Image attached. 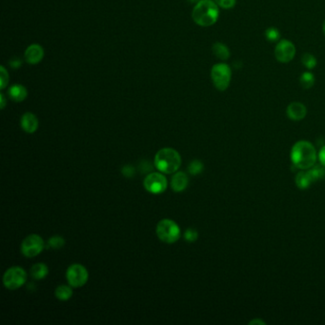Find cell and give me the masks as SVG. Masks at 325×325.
<instances>
[{
  "label": "cell",
  "mask_w": 325,
  "mask_h": 325,
  "mask_svg": "<svg viewBox=\"0 0 325 325\" xmlns=\"http://www.w3.org/2000/svg\"><path fill=\"white\" fill-rule=\"evenodd\" d=\"M291 161L296 168L300 170H308L316 165L317 151L313 144L308 141H298L292 147Z\"/></svg>",
  "instance_id": "1"
},
{
  "label": "cell",
  "mask_w": 325,
  "mask_h": 325,
  "mask_svg": "<svg viewBox=\"0 0 325 325\" xmlns=\"http://www.w3.org/2000/svg\"><path fill=\"white\" fill-rule=\"evenodd\" d=\"M218 6L212 0H200L195 4L192 17L195 24L201 27H210L218 18Z\"/></svg>",
  "instance_id": "2"
},
{
  "label": "cell",
  "mask_w": 325,
  "mask_h": 325,
  "mask_svg": "<svg viewBox=\"0 0 325 325\" xmlns=\"http://www.w3.org/2000/svg\"><path fill=\"white\" fill-rule=\"evenodd\" d=\"M181 165V158L178 151L173 148H162L155 157V166L163 174L176 173Z\"/></svg>",
  "instance_id": "3"
},
{
  "label": "cell",
  "mask_w": 325,
  "mask_h": 325,
  "mask_svg": "<svg viewBox=\"0 0 325 325\" xmlns=\"http://www.w3.org/2000/svg\"><path fill=\"white\" fill-rule=\"evenodd\" d=\"M180 234L181 232L178 223L172 219L165 218L161 220L157 225V235L164 244L177 243L180 238Z\"/></svg>",
  "instance_id": "4"
},
{
  "label": "cell",
  "mask_w": 325,
  "mask_h": 325,
  "mask_svg": "<svg viewBox=\"0 0 325 325\" xmlns=\"http://www.w3.org/2000/svg\"><path fill=\"white\" fill-rule=\"evenodd\" d=\"M211 79L216 89L223 92L227 90L231 83L232 70L225 63H217L212 68Z\"/></svg>",
  "instance_id": "5"
},
{
  "label": "cell",
  "mask_w": 325,
  "mask_h": 325,
  "mask_svg": "<svg viewBox=\"0 0 325 325\" xmlns=\"http://www.w3.org/2000/svg\"><path fill=\"white\" fill-rule=\"evenodd\" d=\"M27 280L26 271L18 266L9 268L3 276V284L9 290H17L22 287Z\"/></svg>",
  "instance_id": "6"
},
{
  "label": "cell",
  "mask_w": 325,
  "mask_h": 325,
  "mask_svg": "<svg viewBox=\"0 0 325 325\" xmlns=\"http://www.w3.org/2000/svg\"><path fill=\"white\" fill-rule=\"evenodd\" d=\"M66 278L69 285L74 288H80L86 284L89 278L87 269L80 263H75L69 266L66 272Z\"/></svg>",
  "instance_id": "7"
},
{
  "label": "cell",
  "mask_w": 325,
  "mask_h": 325,
  "mask_svg": "<svg viewBox=\"0 0 325 325\" xmlns=\"http://www.w3.org/2000/svg\"><path fill=\"white\" fill-rule=\"evenodd\" d=\"M45 247L43 239L38 235L28 236L21 244V253L26 258H34L39 255Z\"/></svg>",
  "instance_id": "8"
},
{
  "label": "cell",
  "mask_w": 325,
  "mask_h": 325,
  "mask_svg": "<svg viewBox=\"0 0 325 325\" xmlns=\"http://www.w3.org/2000/svg\"><path fill=\"white\" fill-rule=\"evenodd\" d=\"M143 186L149 193L158 195V194H162L167 189L168 182L167 179L162 174L153 172L147 175L146 178L143 181Z\"/></svg>",
  "instance_id": "9"
},
{
  "label": "cell",
  "mask_w": 325,
  "mask_h": 325,
  "mask_svg": "<svg viewBox=\"0 0 325 325\" xmlns=\"http://www.w3.org/2000/svg\"><path fill=\"white\" fill-rule=\"evenodd\" d=\"M296 47L291 41L281 39L277 42L275 49L276 59L280 63H288L295 57Z\"/></svg>",
  "instance_id": "10"
},
{
  "label": "cell",
  "mask_w": 325,
  "mask_h": 325,
  "mask_svg": "<svg viewBox=\"0 0 325 325\" xmlns=\"http://www.w3.org/2000/svg\"><path fill=\"white\" fill-rule=\"evenodd\" d=\"M44 57V50L39 44H32L25 51V60L31 65L41 62Z\"/></svg>",
  "instance_id": "11"
},
{
  "label": "cell",
  "mask_w": 325,
  "mask_h": 325,
  "mask_svg": "<svg viewBox=\"0 0 325 325\" xmlns=\"http://www.w3.org/2000/svg\"><path fill=\"white\" fill-rule=\"evenodd\" d=\"M286 114L290 119L295 121H299L306 116L307 109L305 105L302 104L301 102H292L287 107Z\"/></svg>",
  "instance_id": "12"
},
{
  "label": "cell",
  "mask_w": 325,
  "mask_h": 325,
  "mask_svg": "<svg viewBox=\"0 0 325 325\" xmlns=\"http://www.w3.org/2000/svg\"><path fill=\"white\" fill-rule=\"evenodd\" d=\"M21 128L28 134H33L38 129V119L32 113H25L20 120Z\"/></svg>",
  "instance_id": "13"
},
{
  "label": "cell",
  "mask_w": 325,
  "mask_h": 325,
  "mask_svg": "<svg viewBox=\"0 0 325 325\" xmlns=\"http://www.w3.org/2000/svg\"><path fill=\"white\" fill-rule=\"evenodd\" d=\"M189 183L188 176L183 172H177L171 180V187L175 192H182L184 191Z\"/></svg>",
  "instance_id": "14"
},
{
  "label": "cell",
  "mask_w": 325,
  "mask_h": 325,
  "mask_svg": "<svg viewBox=\"0 0 325 325\" xmlns=\"http://www.w3.org/2000/svg\"><path fill=\"white\" fill-rule=\"evenodd\" d=\"M27 95H28V93H27L26 88L20 84L13 85L9 89V97L12 100H14L16 102H21V101L25 100L27 98Z\"/></svg>",
  "instance_id": "15"
},
{
  "label": "cell",
  "mask_w": 325,
  "mask_h": 325,
  "mask_svg": "<svg viewBox=\"0 0 325 325\" xmlns=\"http://www.w3.org/2000/svg\"><path fill=\"white\" fill-rule=\"evenodd\" d=\"M315 181L310 171L299 172L296 177V184L299 189H306Z\"/></svg>",
  "instance_id": "16"
},
{
  "label": "cell",
  "mask_w": 325,
  "mask_h": 325,
  "mask_svg": "<svg viewBox=\"0 0 325 325\" xmlns=\"http://www.w3.org/2000/svg\"><path fill=\"white\" fill-rule=\"evenodd\" d=\"M49 274V268L44 263H36L31 268V276L33 279L40 280Z\"/></svg>",
  "instance_id": "17"
},
{
  "label": "cell",
  "mask_w": 325,
  "mask_h": 325,
  "mask_svg": "<svg viewBox=\"0 0 325 325\" xmlns=\"http://www.w3.org/2000/svg\"><path fill=\"white\" fill-rule=\"evenodd\" d=\"M213 53L216 55V57H217L220 60H227L228 58L230 57V50L228 49L227 46L224 45L223 43L220 42H217L213 45Z\"/></svg>",
  "instance_id": "18"
},
{
  "label": "cell",
  "mask_w": 325,
  "mask_h": 325,
  "mask_svg": "<svg viewBox=\"0 0 325 325\" xmlns=\"http://www.w3.org/2000/svg\"><path fill=\"white\" fill-rule=\"evenodd\" d=\"M71 287H72L71 285L70 286L69 285L57 286L54 291V295H55L56 298L61 301H66V300L70 299L73 296V289Z\"/></svg>",
  "instance_id": "19"
},
{
  "label": "cell",
  "mask_w": 325,
  "mask_h": 325,
  "mask_svg": "<svg viewBox=\"0 0 325 325\" xmlns=\"http://www.w3.org/2000/svg\"><path fill=\"white\" fill-rule=\"evenodd\" d=\"M299 83L302 88L304 89H310L315 84V77L312 73L305 72L303 73L299 78Z\"/></svg>",
  "instance_id": "20"
},
{
  "label": "cell",
  "mask_w": 325,
  "mask_h": 325,
  "mask_svg": "<svg viewBox=\"0 0 325 325\" xmlns=\"http://www.w3.org/2000/svg\"><path fill=\"white\" fill-rule=\"evenodd\" d=\"M204 166L203 163L201 162L200 161L195 160L189 164L188 166V172L192 175V176H197L199 174H201V172L203 171Z\"/></svg>",
  "instance_id": "21"
},
{
  "label": "cell",
  "mask_w": 325,
  "mask_h": 325,
  "mask_svg": "<svg viewBox=\"0 0 325 325\" xmlns=\"http://www.w3.org/2000/svg\"><path fill=\"white\" fill-rule=\"evenodd\" d=\"M311 175L315 180L317 179H323L325 177V166L321 164V165H314L311 169H309Z\"/></svg>",
  "instance_id": "22"
},
{
  "label": "cell",
  "mask_w": 325,
  "mask_h": 325,
  "mask_svg": "<svg viewBox=\"0 0 325 325\" xmlns=\"http://www.w3.org/2000/svg\"><path fill=\"white\" fill-rule=\"evenodd\" d=\"M301 62L304 65V67L307 68L309 70L314 69L316 67V65H317V59L311 54H304L302 55V57H301Z\"/></svg>",
  "instance_id": "23"
},
{
  "label": "cell",
  "mask_w": 325,
  "mask_h": 325,
  "mask_svg": "<svg viewBox=\"0 0 325 325\" xmlns=\"http://www.w3.org/2000/svg\"><path fill=\"white\" fill-rule=\"evenodd\" d=\"M65 245V240L62 237L54 236L48 241V247L53 249H60Z\"/></svg>",
  "instance_id": "24"
},
{
  "label": "cell",
  "mask_w": 325,
  "mask_h": 325,
  "mask_svg": "<svg viewBox=\"0 0 325 325\" xmlns=\"http://www.w3.org/2000/svg\"><path fill=\"white\" fill-rule=\"evenodd\" d=\"M265 37L268 41H271V42H276L279 37H280V33H279V31L274 28V27H271V28H268L266 31H265Z\"/></svg>",
  "instance_id": "25"
},
{
  "label": "cell",
  "mask_w": 325,
  "mask_h": 325,
  "mask_svg": "<svg viewBox=\"0 0 325 325\" xmlns=\"http://www.w3.org/2000/svg\"><path fill=\"white\" fill-rule=\"evenodd\" d=\"M184 239L188 243H195V241L198 239V233L195 231V229H187L184 233Z\"/></svg>",
  "instance_id": "26"
},
{
  "label": "cell",
  "mask_w": 325,
  "mask_h": 325,
  "mask_svg": "<svg viewBox=\"0 0 325 325\" xmlns=\"http://www.w3.org/2000/svg\"><path fill=\"white\" fill-rule=\"evenodd\" d=\"M217 5L222 9H232L236 5V0H215Z\"/></svg>",
  "instance_id": "27"
},
{
  "label": "cell",
  "mask_w": 325,
  "mask_h": 325,
  "mask_svg": "<svg viewBox=\"0 0 325 325\" xmlns=\"http://www.w3.org/2000/svg\"><path fill=\"white\" fill-rule=\"evenodd\" d=\"M0 71H1V86L0 87H1V89H4L9 81V75L3 66L0 68Z\"/></svg>",
  "instance_id": "28"
},
{
  "label": "cell",
  "mask_w": 325,
  "mask_h": 325,
  "mask_svg": "<svg viewBox=\"0 0 325 325\" xmlns=\"http://www.w3.org/2000/svg\"><path fill=\"white\" fill-rule=\"evenodd\" d=\"M121 172H122V175L124 176V177H126V178H133L134 177V175H135V168L133 167V166H131V165H125L123 168H122V170H121Z\"/></svg>",
  "instance_id": "29"
},
{
  "label": "cell",
  "mask_w": 325,
  "mask_h": 325,
  "mask_svg": "<svg viewBox=\"0 0 325 325\" xmlns=\"http://www.w3.org/2000/svg\"><path fill=\"white\" fill-rule=\"evenodd\" d=\"M319 160L321 163L325 166V146L323 147L319 153Z\"/></svg>",
  "instance_id": "30"
},
{
  "label": "cell",
  "mask_w": 325,
  "mask_h": 325,
  "mask_svg": "<svg viewBox=\"0 0 325 325\" xmlns=\"http://www.w3.org/2000/svg\"><path fill=\"white\" fill-rule=\"evenodd\" d=\"M250 325H265V323L263 322V321H260V320H254V321H252L251 323H250Z\"/></svg>",
  "instance_id": "31"
},
{
  "label": "cell",
  "mask_w": 325,
  "mask_h": 325,
  "mask_svg": "<svg viewBox=\"0 0 325 325\" xmlns=\"http://www.w3.org/2000/svg\"><path fill=\"white\" fill-rule=\"evenodd\" d=\"M0 98H1V109H4V107H5V105H6L5 98H4V96H3V95H1Z\"/></svg>",
  "instance_id": "32"
},
{
  "label": "cell",
  "mask_w": 325,
  "mask_h": 325,
  "mask_svg": "<svg viewBox=\"0 0 325 325\" xmlns=\"http://www.w3.org/2000/svg\"><path fill=\"white\" fill-rule=\"evenodd\" d=\"M323 32H324V33H325V22H324V24H323Z\"/></svg>",
  "instance_id": "33"
}]
</instances>
